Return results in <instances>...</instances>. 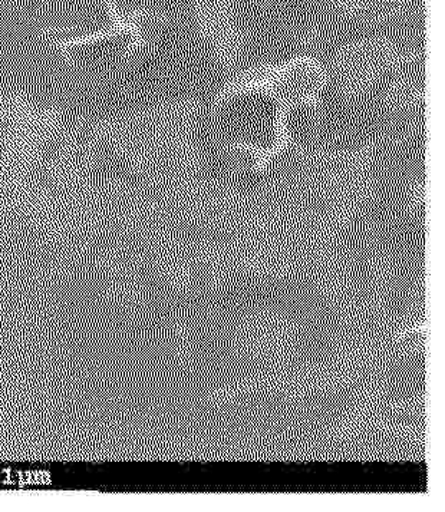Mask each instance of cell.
Here are the masks:
<instances>
[{
    "label": "cell",
    "mask_w": 445,
    "mask_h": 512,
    "mask_svg": "<svg viewBox=\"0 0 445 512\" xmlns=\"http://www.w3.org/2000/svg\"><path fill=\"white\" fill-rule=\"evenodd\" d=\"M39 15L61 49L123 25L111 0H44Z\"/></svg>",
    "instance_id": "cell-1"
},
{
    "label": "cell",
    "mask_w": 445,
    "mask_h": 512,
    "mask_svg": "<svg viewBox=\"0 0 445 512\" xmlns=\"http://www.w3.org/2000/svg\"><path fill=\"white\" fill-rule=\"evenodd\" d=\"M140 42L138 26L120 25L62 48L65 58L82 69H104L133 54Z\"/></svg>",
    "instance_id": "cell-2"
}]
</instances>
